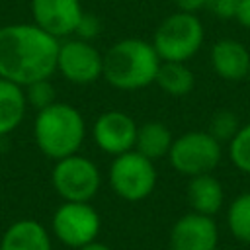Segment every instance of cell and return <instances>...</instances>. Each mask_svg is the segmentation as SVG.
<instances>
[{
  "instance_id": "d6986e66",
  "label": "cell",
  "mask_w": 250,
  "mask_h": 250,
  "mask_svg": "<svg viewBox=\"0 0 250 250\" xmlns=\"http://www.w3.org/2000/svg\"><path fill=\"white\" fill-rule=\"evenodd\" d=\"M227 225L238 242L250 244V191H244L230 201L227 209Z\"/></svg>"
},
{
  "instance_id": "2e32d148",
  "label": "cell",
  "mask_w": 250,
  "mask_h": 250,
  "mask_svg": "<svg viewBox=\"0 0 250 250\" xmlns=\"http://www.w3.org/2000/svg\"><path fill=\"white\" fill-rule=\"evenodd\" d=\"M27 102L23 88L0 78V137L16 131L25 117Z\"/></svg>"
},
{
  "instance_id": "603a6c76",
  "label": "cell",
  "mask_w": 250,
  "mask_h": 250,
  "mask_svg": "<svg viewBox=\"0 0 250 250\" xmlns=\"http://www.w3.org/2000/svg\"><path fill=\"white\" fill-rule=\"evenodd\" d=\"M100 29H102L100 20H98L94 14H86V12H84V16H82V20H80V23H78L74 35H76L78 39L90 41V39H94V37L100 35Z\"/></svg>"
},
{
  "instance_id": "5b68a950",
  "label": "cell",
  "mask_w": 250,
  "mask_h": 250,
  "mask_svg": "<svg viewBox=\"0 0 250 250\" xmlns=\"http://www.w3.org/2000/svg\"><path fill=\"white\" fill-rule=\"evenodd\" d=\"M223 158V145L207 131H188L172 141L168 160L182 176L213 172Z\"/></svg>"
},
{
  "instance_id": "ba28073f",
  "label": "cell",
  "mask_w": 250,
  "mask_h": 250,
  "mask_svg": "<svg viewBox=\"0 0 250 250\" xmlns=\"http://www.w3.org/2000/svg\"><path fill=\"white\" fill-rule=\"evenodd\" d=\"M51 227L59 242L78 250L98 238L102 219L98 211L84 201H62L51 219Z\"/></svg>"
},
{
  "instance_id": "ac0fdd59",
  "label": "cell",
  "mask_w": 250,
  "mask_h": 250,
  "mask_svg": "<svg viewBox=\"0 0 250 250\" xmlns=\"http://www.w3.org/2000/svg\"><path fill=\"white\" fill-rule=\"evenodd\" d=\"M154 82L158 84V88L164 94H168L172 98H184L193 90L195 76H193L191 68L186 62L162 61L160 66H158Z\"/></svg>"
},
{
  "instance_id": "5bb4252c",
  "label": "cell",
  "mask_w": 250,
  "mask_h": 250,
  "mask_svg": "<svg viewBox=\"0 0 250 250\" xmlns=\"http://www.w3.org/2000/svg\"><path fill=\"white\" fill-rule=\"evenodd\" d=\"M0 250H53L47 229L35 219L14 221L0 238Z\"/></svg>"
},
{
  "instance_id": "7a4b0ae2",
  "label": "cell",
  "mask_w": 250,
  "mask_h": 250,
  "mask_svg": "<svg viewBox=\"0 0 250 250\" xmlns=\"http://www.w3.org/2000/svg\"><path fill=\"white\" fill-rule=\"evenodd\" d=\"M160 62L150 41L127 37L104 53L102 76L117 90H141L154 84Z\"/></svg>"
},
{
  "instance_id": "83f0119b",
  "label": "cell",
  "mask_w": 250,
  "mask_h": 250,
  "mask_svg": "<svg viewBox=\"0 0 250 250\" xmlns=\"http://www.w3.org/2000/svg\"><path fill=\"white\" fill-rule=\"evenodd\" d=\"M246 80H248V82H250V70H248V76H246Z\"/></svg>"
},
{
  "instance_id": "cb8c5ba5",
  "label": "cell",
  "mask_w": 250,
  "mask_h": 250,
  "mask_svg": "<svg viewBox=\"0 0 250 250\" xmlns=\"http://www.w3.org/2000/svg\"><path fill=\"white\" fill-rule=\"evenodd\" d=\"M240 0H207V10L221 20H232Z\"/></svg>"
},
{
  "instance_id": "484cf974",
  "label": "cell",
  "mask_w": 250,
  "mask_h": 250,
  "mask_svg": "<svg viewBox=\"0 0 250 250\" xmlns=\"http://www.w3.org/2000/svg\"><path fill=\"white\" fill-rule=\"evenodd\" d=\"M178 6V12L186 14H197L199 10L207 8V0H174Z\"/></svg>"
},
{
  "instance_id": "9a60e30c",
  "label": "cell",
  "mask_w": 250,
  "mask_h": 250,
  "mask_svg": "<svg viewBox=\"0 0 250 250\" xmlns=\"http://www.w3.org/2000/svg\"><path fill=\"white\" fill-rule=\"evenodd\" d=\"M186 195L191 211L207 217L217 215L225 203V189L211 172L189 178Z\"/></svg>"
},
{
  "instance_id": "8fae6325",
  "label": "cell",
  "mask_w": 250,
  "mask_h": 250,
  "mask_svg": "<svg viewBox=\"0 0 250 250\" xmlns=\"http://www.w3.org/2000/svg\"><path fill=\"white\" fill-rule=\"evenodd\" d=\"M33 23L61 41L74 35L84 10L80 0H31Z\"/></svg>"
},
{
  "instance_id": "8992f818",
  "label": "cell",
  "mask_w": 250,
  "mask_h": 250,
  "mask_svg": "<svg viewBox=\"0 0 250 250\" xmlns=\"http://www.w3.org/2000/svg\"><path fill=\"white\" fill-rule=\"evenodd\" d=\"M156 168L154 162L141 152L127 150L117 154L109 166V186L125 201H143L156 188Z\"/></svg>"
},
{
  "instance_id": "e0dca14e",
  "label": "cell",
  "mask_w": 250,
  "mask_h": 250,
  "mask_svg": "<svg viewBox=\"0 0 250 250\" xmlns=\"http://www.w3.org/2000/svg\"><path fill=\"white\" fill-rule=\"evenodd\" d=\"M172 141V131L162 121H146L141 127H137L135 150L154 162L168 156Z\"/></svg>"
},
{
  "instance_id": "9c48e42d",
  "label": "cell",
  "mask_w": 250,
  "mask_h": 250,
  "mask_svg": "<svg viewBox=\"0 0 250 250\" xmlns=\"http://www.w3.org/2000/svg\"><path fill=\"white\" fill-rule=\"evenodd\" d=\"M57 70L64 80L86 86L96 82L104 72V55L84 39H66L59 43Z\"/></svg>"
},
{
  "instance_id": "52a82bcc",
  "label": "cell",
  "mask_w": 250,
  "mask_h": 250,
  "mask_svg": "<svg viewBox=\"0 0 250 250\" xmlns=\"http://www.w3.org/2000/svg\"><path fill=\"white\" fill-rule=\"evenodd\" d=\"M51 182L62 201L90 203L100 191L102 174L90 158L80 156L76 152L61 160H55Z\"/></svg>"
},
{
  "instance_id": "6da1fadb",
  "label": "cell",
  "mask_w": 250,
  "mask_h": 250,
  "mask_svg": "<svg viewBox=\"0 0 250 250\" xmlns=\"http://www.w3.org/2000/svg\"><path fill=\"white\" fill-rule=\"evenodd\" d=\"M59 39L35 23H8L0 27V78L21 88L51 78L57 70Z\"/></svg>"
},
{
  "instance_id": "30bf717a",
  "label": "cell",
  "mask_w": 250,
  "mask_h": 250,
  "mask_svg": "<svg viewBox=\"0 0 250 250\" xmlns=\"http://www.w3.org/2000/svg\"><path fill=\"white\" fill-rule=\"evenodd\" d=\"M137 123L131 115L119 109H109L98 115L94 123V143L98 145L100 150L105 154L117 156L127 150L135 148V139H137Z\"/></svg>"
},
{
  "instance_id": "277c9868",
  "label": "cell",
  "mask_w": 250,
  "mask_h": 250,
  "mask_svg": "<svg viewBox=\"0 0 250 250\" xmlns=\"http://www.w3.org/2000/svg\"><path fill=\"white\" fill-rule=\"evenodd\" d=\"M205 29L195 14L174 12L160 21L152 35V47L160 61L186 62L203 45Z\"/></svg>"
},
{
  "instance_id": "ffe728a7",
  "label": "cell",
  "mask_w": 250,
  "mask_h": 250,
  "mask_svg": "<svg viewBox=\"0 0 250 250\" xmlns=\"http://www.w3.org/2000/svg\"><path fill=\"white\" fill-rule=\"evenodd\" d=\"M240 129V119L232 109H219L213 113V117L209 119V129L207 133L211 137H215L221 145L229 143Z\"/></svg>"
},
{
  "instance_id": "4fadbf2b",
  "label": "cell",
  "mask_w": 250,
  "mask_h": 250,
  "mask_svg": "<svg viewBox=\"0 0 250 250\" xmlns=\"http://www.w3.org/2000/svg\"><path fill=\"white\" fill-rule=\"evenodd\" d=\"M209 61H211L215 74L229 82L244 80L250 70V53L246 45L236 39H229V37L213 43Z\"/></svg>"
},
{
  "instance_id": "3957f363",
  "label": "cell",
  "mask_w": 250,
  "mask_h": 250,
  "mask_svg": "<svg viewBox=\"0 0 250 250\" xmlns=\"http://www.w3.org/2000/svg\"><path fill=\"white\" fill-rule=\"evenodd\" d=\"M33 137L37 148L51 160L76 154L86 137L82 113L64 102H55L39 109L33 121Z\"/></svg>"
},
{
  "instance_id": "d4e9b609",
  "label": "cell",
  "mask_w": 250,
  "mask_h": 250,
  "mask_svg": "<svg viewBox=\"0 0 250 250\" xmlns=\"http://www.w3.org/2000/svg\"><path fill=\"white\" fill-rule=\"evenodd\" d=\"M232 20H236L238 25L250 29V0H240L238 2V8H236Z\"/></svg>"
},
{
  "instance_id": "4316f807",
  "label": "cell",
  "mask_w": 250,
  "mask_h": 250,
  "mask_svg": "<svg viewBox=\"0 0 250 250\" xmlns=\"http://www.w3.org/2000/svg\"><path fill=\"white\" fill-rule=\"evenodd\" d=\"M78 250H111L109 246H105L104 242H98V240H94V242H90V244H84V246H80Z\"/></svg>"
},
{
  "instance_id": "44dd1931",
  "label": "cell",
  "mask_w": 250,
  "mask_h": 250,
  "mask_svg": "<svg viewBox=\"0 0 250 250\" xmlns=\"http://www.w3.org/2000/svg\"><path fill=\"white\" fill-rule=\"evenodd\" d=\"M229 158L244 174H250V123L240 125L238 133L229 141Z\"/></svg>"
},
{
  "instance_id": "7c38bea8",
  "label": "cell",
  "mask_w": 250,
  "mask_h": 250,
  "mask_svg": "<svg viewBox=\"0 0 250 250\" xmlns=\"http://www.w3.org/2000/svg\"><path fill=\"white\" fill-rule=\"evenodd\" d=\"M170 250H217L219 229L213 217L199 213L182 215L170 229Z\"/></svg>"
},
{
  "instance_id": "7402d4cb",
  "label": "cell",
  "mask_w": 250,
  "mask_h": 250,
  "mask_svg": "<svg viewBox=\"0 0 250 250\" xmlns=\"http://www.w3.org/2000/svg\"><path fill=\"white\" fill-rule=\"evenodd\" d=\"M23 94H25V102L27 105L35 107L37 111L39 109H45L49 107L51 104H55V88L53 84L49 82V78L45 80H35L27 86H23Z\"/></svg>"
}]
</instances>
